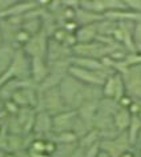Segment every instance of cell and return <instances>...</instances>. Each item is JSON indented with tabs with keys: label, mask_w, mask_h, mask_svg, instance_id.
<instances>
[{
	"label": "cell",
	"mask_w": 141,
	"mask_h": 157,
	"mask_svg": "<svg viewBox=\"0 0 141 157\" xmlns=\"http://www.w3.org/2000/svg\"><path fill=\"white\" fill-rule=\"evenodd\" d=\"M135 116H137V117H139V119L141 120V109H140V111H139V113H137V115H135Z\"/></svg>",
	"instance_id": "52a82bcc"
},
{
	"label": "cell",
	"mask_w": 141,
	"mask_h": 157,
	"mask_svg": "<svg viewBox=\"0 0 141 157\" xmlns=\"http://www.w3.org/2000/svg\"><path fill=\"white\" fill-rule=\"evenodd\" d=\"M97 157H111V156H109L107 152H104V151H100V153H99V155H97Z\"/></svg>",
	"instance_id": "8992f818"
},
{
	"label": "cell",
	"mask_w": 141,
	"mask_h": 157,
	"mask_svg": "<svg viewBox=\"0 0 141 157\" xmlns=\"http://www.w3.org/2000/svg\"><path fill=\"white\" fill-rule=\"evenodd\" d=\"M140 80V84H141V76L140 75H135V81H139ZM137 85H139V83H131V89L132 91H135L133 92V95H136V91H137ZM125 87H128L129 88V84H125Z\"/></svg>",
	"instance_id": "277c9868"
},
{
	"label": "cell",
	"mask_w": 141,
	"mask_h": 157,
	"mask_svg": "<svg viewBox=\"0 0 141 157\" xmlns=\"http://www.w3.org/2000/svg\"><path fill=\"white\" fill-rule=\"evenodd\" d=\"M121 157H136L135 155H133L132 152H129V151H127L125 153H123V155H121Z\"/></svg>",
	"instance_id": "5b68a950"
},
{
	"label": "cell",
	"mask_w": 141,
	"mask_h": 157,
	"mask_svg": "<svg viewBox=\"0 0 141 157\" xmlns=\"http://www.w3.org/2000/svg\"><path fill=\"white\" fill-rule=\"evenodd\" d=\"M97 23L95 24H89V25H83L80 29H77V32L75 33L76 40L80 41V44H88L92 43L97 37Z\"/></svg>",
	"instance_id": "6da1fadb"
},
{
	"label": "cell",
	"mask_w": 141,
	"mask_h": 157,
	"mask_svg": "<svg viewBox=\"0 0 141 157\" xmlns=\"http://www.w3.org/2000/svg\"><path fill=\"white\" fill-rule=\"evenodd\" d=\"M113 121H115V127L119 131H124V129L129 128V125H131V121H132L131 112L125 108H120L116 112V115L113 116Z\"/></svg>",
	"instance_id": "7a4b0ae2"
},
{
	"label": "cell",
	"mask_w": 141,
	"mask_h": 157,
	"mask_svg": "<svg viewBox=\"0 0 141 157\" xmlns=\"http://www.w3.org/2000/svg\"><path fill=\"white\" fill-rule=\"evenodd\" d=\"M53 127V117H51L47 112H40L35 120V129L39 132H47Z\"/></svg>",
	"instance_id": "3957f363"
}]
</instances>
